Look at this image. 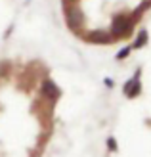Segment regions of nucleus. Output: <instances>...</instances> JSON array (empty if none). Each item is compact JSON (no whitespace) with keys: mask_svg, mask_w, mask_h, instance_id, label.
<instances>
[{"mask_svg":"<svg viewBox=\"0 0 151 157\" xmlns=\"http://www.w3.org/2000/svg\"><path fill=\"white\" fill-rule=\"evenodd\" d=\"M58 86L40 61L0 63V157H42L55 127Z\"/></svg>","mask_w":151,"mask_h":157,"instance_id":"obj_1","label":"nucleus"}]
</instances>
